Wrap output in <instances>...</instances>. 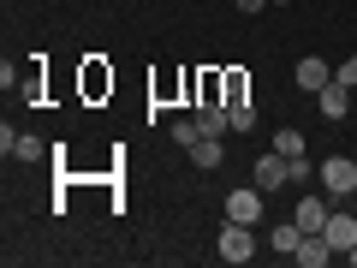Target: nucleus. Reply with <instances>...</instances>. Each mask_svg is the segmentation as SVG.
<instances>
[{
  "label": "nucleus",
  "instance_id": "13",
  "mask_svg": "<svg viewBox=\"0 0 357 268\" xmlns=\"http://www.w3.org/2000/svg\"><path fill=\"white\" fill-rule=\"evenodd\" d=\"M298 244H304V227H298V221H280V227H274V251L298 256Z\"/></svg>",
  "mask_w": 357,
  "mask_h": 268
},
{
  "label": "nucleus",
  "instance_id": "16",
  "mask_svg": "<svg viewBox=\"0 0 357 268\" xmlns=\"http://www.w3.org/2000/svg\"><path fill=\"white\" fill-rule=\"evenodd\" d=\"M197 137H203V126H197V119H178V126H173V143H185V149H191Z\"/></svg>",
  "mask_w": 357,
  "mask_h": 268
},
{
  "label": "nucleus",
  "instance_id": "6",
  "mask_svg": "<svg viewBox=\"0 0 357 268\" xmlns=\"http://www.w3.org/2000/svg\"><path fill=\"white\" fill-rule=\"evenodd\" d=\"M321 232H328V244H333V251H351V244H357V215H351V209H333Z\"/></svg>",
  "mask_w": 357,
  "mask_h": 268
},
{
  "label": "nucleus",
  "instance_id": "15",
  "mask_svg": "<svg viewBox=\"0 0 357 268\" xmlns=\"http://www.w3.org/2000/svg\"><path fill=\"white\" fill-rule=\"evenodd\" d=\"M42 155H48V149H42V137H30V131H24V137H13V161H42Z\"/></svg>",
  "mask_w": 357,
  "mask_h": 268
},
{
  "label": "nucleus",
  "instance_id": "11",
  "mask_svg": "<svg viewBox=\"0 0 357 268\" xmlns=\"http://www.w3.org/2000/svg\"><path fill=\"white\" fill-rule=\"evenodd\" d=\"M321 84H333V66H328V60H298V89L316 96Z\"/></svg>",
  "mask_w": 357,
  "mask_h": 268
},
{
  "label": "nucleus",
  "instance_id": "8",
  "mask_svg": "<svg viewBox=\"0 0 357 268\" xmlns=\"http://www.w3.org/2000/svg\"><path fill=\"white\" fill-rule=\"evenodd\" d=\"M191 161L203 167V173H220V167H227V149H220V137H197V143H191Z\"/></svg>",
  "mask_w": 357,
  "mask_h": 268
},
{
  "label": "nucleus",
  "instance_id": "18",
  "mask_svg": "<svg viewBox=\"0 0 357 268\" xmlns=\"http://www.w3.org/2000/svg\"><path fill=\"white\" fill-rule=\"evenodd\" d=\"M262 6H268V0H238V13H262Z\"/></svg>",
  "mask_w": 357,
  "mask_h": 268
},
{
  "label": "nucleus",
  "instance_id": "7",
  "mask_svg": "<svg viewBox=\"0 0 357 268\" xmlns=\"http://www.w3.org/2000/svg\"><path fill=\"white\" fill-rule=\"evenodd\" d=\"M328 256H333L328 232H304V244H298V256H292V262H298V268H321Z\"/></svg>",
  "mask_w": 357,
  "mask_h": 268
},
{
  "label": "nucleus",
  "instance_id": "2",
  "mask_svg": "<svg viewBox=\"0 0 357 268\" xmlns=\"http://www.w3.org/2000/svg\"><path fill=\"white\" fill-rule=\"evenodd\" d=\"M250 256H256V232L244 221H227L220 227V262H250Z\"/></svg>",
  "mask_w": 357,
  "mask_h": 268
},
{
  "label": "nucleus",
  "instance_id": "20",
  "mask_svg": "<svg viewBox=\"0 0 357 268\" xmlns=\"http://www.w3.org/2000/svg\"><path fill=\"white\" fill-rule=\"evenodd\" d=\"M351 203H357V191H351Z\"/></svg>",
  "mask_w": 357,
  "mask_h": 268
},
{
  "label": "nucleus",
  "instance_id": "5",
  "mask_svg": "<svg viewBox=\"0 0 357 268\" xmlns=\"http://www.w3.org/2000/svg\"><path fill=\"white\" fill-rule=\"evenodd\" d=\"M316 107H321L328 119H345V114H351V84H340V77L321 84V89H316Z\"/></svg>",
  "mask_w": 357,
  "mask_h": 268
},
{
  "label": "nucleus",
  "instance_id": "10",
  "mask_svg": "<svg viewBox=\"0 0 357 268\" xmlns=\"http://www.w3.org/2000/svg\"><path fill=\"white\" fill-rule=\"evenodd\" d=\"M197 126H203V137H227L232 114H227V107H215V102H203V107H197Z\"/></svg>",
  "mask_w": 357,
  "mask_h": 268
},
{
  "label": "nucleus",
  "instance_id": "4",
  "mask_svg": "<svg viewBox=\"0 0 357 268\" xmlns=\"http://www.w3.org/2000/svg\"><path fill=\"white\" fill-rule=\"evenodd\" d=\"M262 185H256V191H250V185H244V191H232L227 197V221H244V227H256V221H262Z\"/></svg>",
  "mask_w": 357,
  "mask_h": 268
},
{
  "label": "nucleus",
  "instance_id": "9",
  "mask_svg": "<svg viewBox=\"0 0 357 268\" xmlns=\"http://www.w3.org/2000/svg\"><path fill=\"white\" fill-rule=\"evenodd\" d=\"M328 215H333V209L321 203V197H298V227H304V232H321Z\"/></svg>",
  "mask_w": 357,
  "mask_h": 268
},
{
  "label": "nucleus",
  "instance_id": "3",
  "mask_svg": "<svg viewBox=\"0 0 357 268\" xmlns=\"http://www.w3.org/2000/svg\"><path fill=\"white\" fill-rule=\"evenodd\" d=\"M256 185H262V191H280V185H292V161H286L280 149H274V155H256Z\"/></svg>",
  "mask_w": 357,
  "mask_h": 268
},
{
  "label": "nucleus",
  "instance_id": "17",
  "mask_svg": "<svg viewBox=\"0 0 357 268\" xmlns=\"http://www.w3.org/2000/svg\"><path fill=\"white\" fill-rule=\"evenodd\" d=\"M333 77H340V84H357V54H351V60H340V66H333Z\"/></svg>",
  "mask_w": 357,
  "mask_h": 268
},
{
  "label": "nucleus",
  "instance_id": "12",
  "mask_svg": "<svg viewBox=\"0 0 357 268\" xmlns=\"http://www.w3.org/2000/svg\"><path fill=\"white\" fill-rule=\"evenodd\" d=\"M274 149H280L286 161H304V131H298V126H280V131H274Z\"/></svg>",
  "mask_w": 357,
  "mask_h": 268
},
{
  "label": "nucleus",
  "instance_id": "19",
  "mask_svg": "<svg viewBox=\"0 0 357 268\" xmlns=\"http://www.w3.org/2000/svg\"><path fill=\"white\" fill-rule=\"evenodd\" d=\"M268 6H286V0H268Z\"/></svg>",
  "mask_w": 357,
  "mask_h": 268
},
{
  "label": "nucleus",
  "instance_id": "1",
  "mask_svg": "<svg viewBox=\"0 0 357 268\" xmlns=\"http://www.w3.org/2000/svg\"><path fill=\"white\" fill-rule=\"evenodd\" d=\"M321 185H328L333 203H351V191H357V161H351V155H328V161H321Z\"/></svg>",
  "mask_w": 357,
  "mask_h": 268
},
{
  "label": "nucleus",
  "instance_id": "14",
  "mask_svg": "<svg viewBox=\"0 0 357 268\" xmlns=\"http://www.w3.org/2000/svg\"><path fill=\"white\" fill-rule=\"evenodd\" d=\"M227 114H232V131H250V126H256V107L244 102V96H232V102H227Z\"/></svg>",
  "mask_w": 357,
  "mask_h": 268
}]
</instances>
